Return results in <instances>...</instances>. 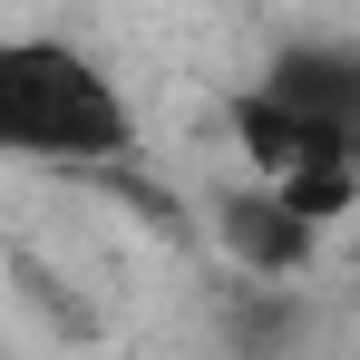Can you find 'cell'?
<instances>
[{
    "instance_id": "obj_1",
    "label": "cell",
    "mask_w": 360,
    "mask_h": 360,
    "mask_svg": "<svg viewBox=\"0 0 360 360\" xmlns=\"http://www.w3.org/2000/svg\"><path fill=\"white\" fill-rule=\"evenodd\" d=\"M127 146H136V117L78 39H49V30L0 39V156L10 166L78 176V166H117Z\"/></svg>"
},
{
    "instance_id": "obj_2",
    "label": "cell",
    "mask_w": 360,
    "mask_h": 360,
    "mask_svg": "<svg viewBox=\"0 0 360 360\" xmlns=\"http://www.w3.org/2000/svg\"><path fill=\"white\" fill-rule=\"evenodd\" d=\"M253 88H263L273 108L311 117L331 146L360 156V49L351 39H292V49H273V68H263Z\"/></svg>"
},
{
    "instance_id": "obj_3",
    "label": "cell",
    "mask_w": 360,
    "mask_h": 360,
    "mask_svg": "<svg viewBox=\"0 0 360 360\" xmlns=\"http://www.w3.org/2000/svg\"><path fill=\"white\" fill-rule=\"evenodd\" d=\"M224 234H234V253L253 263V273H302L321 224H311L302 205H283L273 185L253 176V195H224Z\"/></svg>"
}]
</instances>
